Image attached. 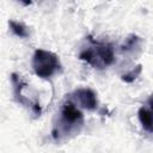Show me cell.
<instances>
[{
	"label": "cell",
	"instance_id": "1",
	"mask_svg": "<svg viewBox=\"0 0 153 153\" xmlns=\"http://www.w3.org/2000/svg\"><path fill=\"white\" fill-rule=\"evenodd\" d=\"M84 124V116L82 112L76 108V105L67 100L60 112L59 117V123L55 124L54 130H53V136L54 139H59L60 135H67L72 133H78Z\"/></svg>",
	"mask_w": 153,
	"mask_h": 153
},
{
	"label": "cell",
	"instance_id": "2",
	"mask_svg": "<svg viewBox=\"0 0 153 153\" xmlns=\"http://www.w3.org/2000/svg\"><path fill=\"white\" fill-rule=\"evenodd\" d=\"M87 38L91 43V47L82 49L79 54V59L99 69L112 65L115 61L114 48L108 43H100L94 41L91 36H88Z\"/></svg>",
	"mask_w": 153,
	"mask_h": 153
},
{
	"label": "cell",
	"instance_id": "3",
	"mask_svg": "<svg viewBox=\"0 0 153 153\" xmlns=\"http://www.w3.org/2000/svg\"><path fill=\"white\" fill-rule=\"evenodd\" d=\"M32 68L36 75L43 79H48L61 69V63L54 53L37 49L32 56Z\"/></svg>",
	"mask_w": 153,
	"mask_h": 153
},
{
	"label": "cell",
	"instance_id": "4",
	"mask_svg": "<svg viewBox=\"0 0 153 153\" xmlns=\"http://www.w3.org/2000/svg\"><path fill=\"white\" fill-rule=\"evenodd\" d=\"M74 99L76 104L87 110H96L98 105L97 96L91 88H78L74 91Z\"/></svg>",
	"mask_w": 153,
	"mask_h": 153
},
{
	"label": "cell",
	"instance_id": "5",
	"mask_svg": "<svg viewBox=\"0 0 153 153\" xmlns=\"http://www.w3.org/2000/svg\"><path fill=\"white\" fill-rule=\"evenodd\" d=\"M139 121L141 123V126L143 127L145 130H147L148 133H152L153 134V116L151 114V111L145 108V106H141L139 109Z\"/></svg>",
	"mask_w": 153,
	"mask_h": 153
},
{
	"label": "cell",
	"instance_id": "6",
	"mask_svg": "<svg viewBox=\"0 0 153 153\" xmlns=\"http://www.w3.org/2000/svg\"><path fill=\"white\" fill-rule=\"evenodd\" d=\"M8 25H10L11 31H12L16 36H18V37H20V38H26V37L30 36V32H29L27 27H26L23 23L16 22V20H10V22H8Z\"/></svg>",
	"mask_w": 153,
	"mask_h": 153
},
{
	"label": "cell",
	"instance_id": "7",
	"mask_svg": "<svg viewBox=\"0 0 153 153\" xmlns=\"http://www.w3.org/2000/svg\"><path fill=\"white\" fill-rule=\"evenodd\" d=\"M141 71H142V66L141 65H137L136 67H134L133 69H130L128 73H124L122 75V80L126 81V82H133L140 75Z\"/></svg>",
	"mask_w": 153,
	"mask_h": 153
},
{
	"label": "cell",
	"instance_id": "8",
	"mask_svg": "<svg viewBox=\"0 0 153 153\" xmlns=\"http://www.w3.org/2000/svg\"><path fill=\"white\" fill-rule=\"evenodd\" d=\"M139 43H140V38H139L137 36H135V35H131V36H129V37L124 41V43H123V45H122V50L129 51V50H131L133 48L137 47Z\"/></svg>",
	"mask_w": 153,
	"mask_h": 153
},
{
	"label": "cell",
	"instance_id": "9",
	"mask_svg": "<svg viewBox=\"0 0 153 153\" xmlns=\"http://www.w3.org/2000/svg\"><path fill=\"white\" fill-rule=\"evenodd\" d=\"M147 103H148V105H149V111H151V114H152V116H153V94L148 98V100H147Z\"/></svg>",
	"mask_w": 153,
	"mask_h": 153
}]
</instances>
